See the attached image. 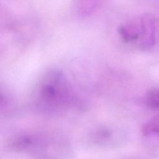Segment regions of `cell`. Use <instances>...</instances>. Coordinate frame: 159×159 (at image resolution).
I'll return each instance as SVG.
<instances>
[{
    "label": "cell",
    "instance_id": "6",
    "mask_svg": "<svg viewBox=\"0 0 159 159\" xmlns=\"http://www.w3.org/2000/svg\"><path fill=\"white\" fill-rule=\"evenodd\" d=\"M146 106L153 110H159V90L152 89L147 93L145 98Z\"/></svg>",
    "mask_w": 159,
    "mask_h": 159
},
{
    "label": "cell",
    "instance_id": "4",
    "mask_svg": "<svg viewBox=\"0 0 159 159\" xmlns=\"http://www.w3.org/2000/svg\"><path fill=\"white\" fill-rule=\"evenodd\" d=\"M142 133L145 136L159 135V116L151 119L143 124Z\"/></svg>",
    "mask_w": 159,
    "mask_h": 159
},
{
    "label": "cell",
    "instance_id": "1",
    "mask_svg": "<svg viewBox=\"0 0 159 159\" xmlns=\"http://www.w3.org/2000/svg\"><path fill=\"white\" fill-rule=\"evenodd\" d=\"M32 101L35 108L40 112L57 114L72 106L75 94L64 73L51 69L45 72L36 83Z\"/></svg>",
    "mask_w": 159,
    "mask_h": 159
},
{
    "label": "cell",
    "instance_id": "2",
    "mask_svg": "<svg viewBox=\"0 0 159 159\" xmlns=\"http://www.w3.org/2000/svg\"><path fill=\"white\" fill-rule=\"evenodd\" d=\"M140 38L137 45L143 50L152 49L157 41V22L150 14H145L139 18Z\"/></svg>",
    "mask_w": 159,
    "mask_h": 159
},
{
    "label": "cell",
    "instance_id": "7",
    "mask_svg": "<svg viewBox=\"0 0 159 159\" xmlns=\"http://www.w3.org/2000/svg\"><path fill=\"white\" fill-rule=\"evenodd\" d=\"M98 1H82L79 2L76 5L77 10L82 14H86L96 9L98 6Z\"/></svg>",
    "mask_w": 159,
    "mask_h": 159
},
{
    "label": "cell",
    "instance_id": "5",
    "mask_svg": "<svg viewBox=\"0 0 159 159\" xmlns=\"http://www.w3.org/2000/svg\"><path fill=\"white\" fill-rule=\"evenodd\" d=\"M113 135L114 132L112 129L106 127H102L94 131L93 135V139L97 143H104L111 142Z\"/></svg>",
    "mask_w": 159,
    "mask_h": 159
},
{
    "label": "cell",
    "instance_id": "3",
    "mask_svg": "<svg viewBox=\"0 0 159 159\" xmlns=\"http://www.w3.org/2000/svg\"><path fill=\"white\" fill-rule=\"evenodd\" d=\"M120 39L126 43H136L140 38L139 19L119 25L117 29Z\"/></svg>",
    "mask_w": 159,
    "mask_h": 159
}]
</instances>
